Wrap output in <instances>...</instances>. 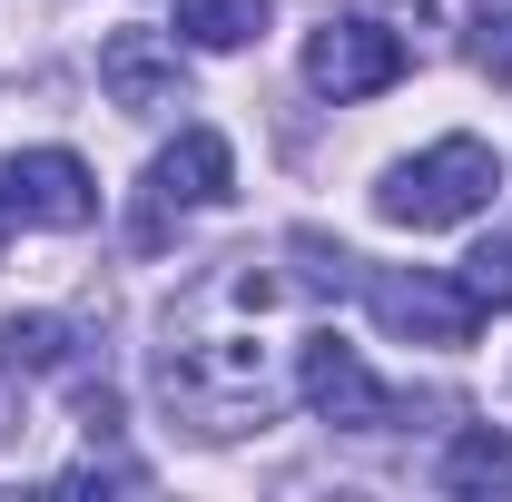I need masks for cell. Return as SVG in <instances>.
I'll return each mask as SVG.
<instances>
[{
	"mask_svg": "<svg viewBox=\"0 0 512 502\" xmlns=\"http://www.w3.org/2000/svg\"><path fill=\"white\" fill-rule=\"evenodd\" d=\"M0 217H20V227H89L99 217V178L69 148H10L0 158Z\"/></svg>",
	"mask_w": 512,
	"mask_h": 502,
	"instance_id": "cell-5",
	"label": "cell"
},
{
	"mask_svg": "<svg viewBox=\"0 0 512 502\" xmlns=\"http://www.w3.org/2000/svg\"><path fill=\"white\" fill-rule=\"evenodd\" d=\"M296 394L316 404L325 424H345V434H384L404 404L365 375V355L355 345H335V335H306V355H296Z\"/></svg>",
	"mask_w": 512,
	"mask_h": 502,
	"instance_id": "cell-6",
	"label": "cell"
},
{
	"mask_svg": "<svg viewBox=\"0 0 512 502\" xmlns=\"http://www.w3.org/2000/svg\"><path fill=\"white\" fill-rule=\"evenodd\" d=\"M463 50H473V69H483L493 89H512V0H483V10H473V40H463Z\"/></svg>",
	"mask_w": 512,
	"mask_h": 502,
	"instance_id": "cell-14",
	"label": "cell"
},
{
	"mask_svg": "<svg viewBox=\"0 0 512 502\" xmlns=\"http://www.w3.org/2000/svg\"><path fill=\"white\" fill-rule=\"evenodd\" d=\"M444 493L483 502V493H512V434L503 424H463L444 443Z\"/></svg>",
	"mask_w": 512,
	"mask_h": 502,
	"instance_id": "cell-9",
	"label": "cell"
},
{
	"mask_svg": "<svg viewBox=\"0 0 512 502\" xmlns=\"http://www.w3.org/2000/svg\"><path fill=\"white\" fill-rule=\"evenodd\" d=\"M404 30H375V20H325L316 40H306V79H316L325 99H375L404 79Z\"/></svg>",
	"mask_w": 512,
	"mask_h": 502,
	"instance_id": "cell-7",
	"label": "cell"
},
{
	"mask_svg": "<svg viewBox=\"0 0 512 502\" xmlns=\"http://www.w3.org/2000/svg\"><path fill=\"white\" fill-rule=\"evenodd\" d=\"M286 256H296V266H306V286H316V296H345V286H355V276H365V256H345V247H325L316 227H296V237H286Z\"/></svg>",
	"mask_w": 512,
	"mask_h": 502,
	"instance_id": "cell-13",
	"label": "cell"
},
{
	"mask_svg": "<svg viewBox=\"0 0 512 502\" xmlns=\"http://www.w3.org/2000/svg\"><path fill=\"white\" fill-rule=\"evenodd\" d=\"M69 345H79L69 315H40V306L0 325V365H10V375H69Z\"/></svg>",
	"mask_w": 512,
	"mask_h": 502,
	"instance_id": "cell-10",
	"label": "cell"
},
{
	"mask_svg": "<svg viewBox=\"0 0 512 502\" xmlns=\"http://www.w3.org/2000/svg\"><path fill=\"white\" fill-rule=\"evenodd\" d=\"M227 197H237V148L217 128H178L158 148V168H148V227L138 237H158L168 207H227Z\"/></svg>",
	"mask_w": 512,
	"mask_h": 502,
	"instance_id": "cell-8",
	"label": "cell"
},
{
	"mask_svg": "<svg viewBox=\"0 0 512 502\" xmlns=\"http://www.w3.org/2000/svg\"><path fill=\"white\" fill-rule=\"evenodd\" d=\"M493 188H503V158H493L483 138H434L424 158H404V168H384V178H375V217H384V227L434 237V227L483 217Z\"/></svg>",
	"mask_w": 512,
	"mask_h": 502,
	"instance_id": "cell-2",
	"label": "cell"
},
{
	"mask_svg": "<svg viewBox=\"0 0 512 502\" xmlns=\"http://www.w3.org/2000/svg\"><path fill=\"white\" fill-rule=\"evenodd\" d=\"M355 296L375 306V325L394 345H473V325H483L463 276H424V266H365Z\"/></svg>",
	"mask_w": 512,
	"mask_h": 502,
	"instance_id": "cell-3",
	"label": "cell"
},
{
	"mask_svg": "<svg viewBox=\"0 0 512 502\" xmlns=\"http://www.w3.org/2000/svg\"><path fill=\"white\" fill-rule=\"evenodd\" d=\"M463 296H473L483 315H503V306H512V227H493L483 247L463 256Z\"/></svg>",
	"mask_w": 512,
	"mask_h": 502,
	"instance_id": "cell-12",
	"label": "cell"
},
{
	"mask_svg": "<svg viewBox=\"0 0 512 502\" xmlns=\"http://www.w3.org/2000/svg\"><path fill=\"white\" fill-rule=\"evenodd\" d=\"M178 40L188 50H247V40H266V0H178Z\"/></svg>",
	"mask_w": 512,
	"mask_h": 502,
	"instance_id": "cell-11",
	"label": "cell"
},
{
	"mask_svg": "<svg viewBox=\"0 0 512 502\" xmlns=\"http://www.w3.org/2000/svg\"><path fill=\"white\" fill-rule=\"evenodd\" d=\"M0 227H10V217H0Z\"/></svg>",
	"mask_w": 512,
	"mask_h": 502,
	"instance_id": "cell-15",
	"label": "cell"
},
{
	"mask_svg": "<svg viewBox=\"0 0 512 502\" xmlns=\"http://www.w3.org/2000/svg\"><path fill=\"white\" fill-rule=\"evenodd\" d=\"M158 394L168 414L207 443H237V434H266L276 414V375H266V345L256 335H178L158 345Z\"/></svg>",
	"mask_w": 512,
	"mask_h": 502,
	"instance_id": "cell-1",
	"label": "cell"
},
{
	"mask_svg": "<svg viewBox=\"0 0 512 502\" xmlns=\"http://www.w3.org/2000/svg\"><path fill=\"white\" fill-rule=\"evenodd\" d=\"M99 89H109V109L128 119H168V109H188V60H178V40L168 30H109L99 40Z\"/></svg>",
	"mask_w": 512,
	"mask_h": 502,
	"instance_id": "cell-4",
	"label": "cell"
}]
</instances>
